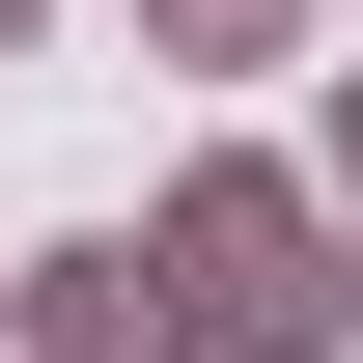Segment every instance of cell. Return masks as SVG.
<instances>
[{"label":"cell","mask_w":363,"mask_h":363,"mask_svg":"<svg viewBox=\"0 0 363 363\" xmlns=\"http://www.w3.org/2000/svg\"><path fill=\"white\" fill-rule=\"evenodd\" d=\"M168 279H196V335H335V279H308V196H196V224H168Z\"/></svg>","instance_id":"cell-1"},{"label":"cell","mask_w":363,"mask_h":363,"mask_svg":"<svg viewBox=\"0 0 363 363\" xmlns=\"http://www.w3.org/2000/svg\"><path fill=\"white\" fill-rule=\"evenodd\" d=\"M168 28H196V56H252V28H279V0H168Z\"/></svg>","instance_id":"cell-2"},{"label":"cell","mask_w":363,"mask_h":363,"mask_svg":"<svg viewBox=\"0 0 363 363\" xmlns=\"http://www.w3.org/2000/svg\"><path fill=\"white\" fill-rule=\"evenodd\" d=\"M0 28H28V0H0Z\"/></svg>","instance_id":"cell-3"}]
</instances>
